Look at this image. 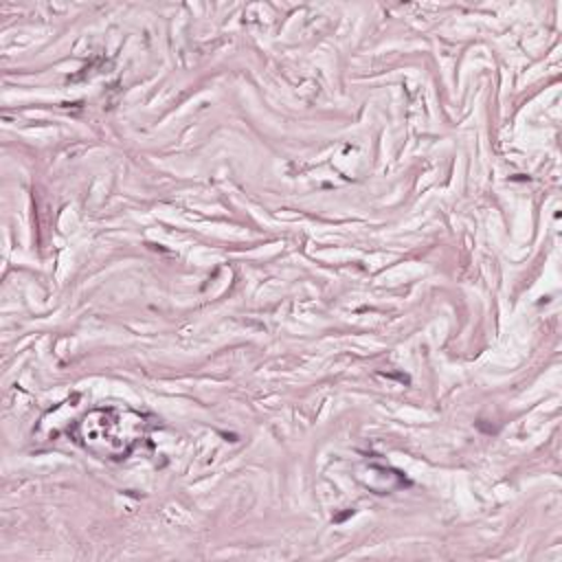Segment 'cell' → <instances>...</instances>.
I'll return each mask as SVG.
<instances>
[{"instance_id": "cell-1", "label": "cell", "mask_w": 562, "mask_h": 562, "mask_svg": "<svg viewBox=\"0 0 562 562\" xmlns=\"http://www.w3.org/2000/svg\"><path fill=\"white\" fill-rule=\"evenodd\" d=\"M156 428V419L127 406H97L83 413L68 435L90 454L105 461L130 459Z\"/></svg>"}]
</instances>
